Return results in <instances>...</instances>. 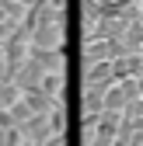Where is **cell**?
<instances>
[{"label":"cell","mask_w":143,"mask_h":146,"mask_svg":"<svg viewBox=\"0 0 143 146\" xmlns=\"http://www.w3.org/2000/svg\"><path fill=\"white\" fill-rule=\"evenodd\" d=\"M28 45H31V49H63V45H66V25H59V21L35 25Z\"/></svg>","instance_id":"6da1fadb"},{"label":"cell","mask_w":143,"mask_h":146,"mask_svg":"<svg viewBox=\"0 0 143 146\" xmlns=\"http://www.w3.org/2000/svg\"><path fill=\"white\" fill-rule=\"evenodd\" d=\"M42 77H45V73H42V66L35 63V59H25L21 66H17V70L11 73V80H7V84H14V87L25 94V90H39Z\"/></svg>","instance_id":"7a4b0ae2"},{"label":"cell","mask_w":143,"mask_h":146,"mask_svg":"<svg viewBox=\"0 0 143 146\" xmlns=\"http://www.w3.org/2000/svg\"><path fill=\"white\" fill-rule=\"evenodd\" d=\"M63 49H66V45H63ZM63 49H31V45H28V59L39 63V66H42V73H66Z\"/></svg>","instance_id":"3957f363"},{"label":"cell","mask_w":143,"mask_h":146,"mask_svg":"<svg viewBox=\"0 0 143 146\" xmlns=\"http://www.w3.org/2000/svg\"><path fill=\"white\" fill-rule=\"evenodd\" d=\"M17 132H21V139H28V143H45L52 132H49V115H31L25 125H17Z\"/></svg>","instance_id":"277c9868"},{"label":"cell","mask_w":143,"mask_h":146,"mask_svg":"<svg viewBox=\"0 0 143 146\" xmlns=\"http://www.w3.org/2000/svg\"><path fill=\"white\" fill-rule=\"evenodd\" d=\"M112 63H91L84 73V87H112Z\"/></svg>","instance_id":"5b68a950"},{"label":"cell","mask_w":143,"mask_h":146,"mask_svg":"<svg viewBox=\"0 0 143 146\" xmlns=\"http://www.w3.org/2000/svg\"><path fill=\"white\" fill-rule=\"evenodd\" d=\"M21 101L28 104V111H31V115H49L52 108H56V101H52V98H45L42 90H25V94H21ZM59 104H63V101H59Z\"/></svg>","instance_id":"8992f818"},{"label":"cell","mask_w":143,"mask_h":146,"mask_svg":"<svg viewBox=\"0 0 143 146\" xmlns=\"http://www.w3.org/2000/svg\"><path fill=\"white\" fill-rule=\"evenodd\" d=\"M63 87H66V73H45L42 77V84H39V90L45 98H52V101H63Z\"/></svg>","instance_id":"52a82bcc"},{"label":"cell","mask_w":143,"mask_h":146,"mask_svg":"<svg viewBox=\"0 0 143 146\" xmlns=\"http://www.w3.org/2000/svg\"><path fill=\"white\" fill-rule=\"evenodd\" d=\"M126 101H129L126 90H122L119 84H112L108 90H105V98H101V111H115V115H119L122 108H126Z\"/></svg>","instance_id":"ba28073f"},{"label":"cell","mask_w":143,"mask_h":146,"mask_svg":"<svg viewBox=\"0 0 143 146\" xmlns=\"http://www.w3.org/2000/svg\"><path fill=\"white\" fill-rule=\"evenodd\" d=\"M108 87H84V115H101V98Z\"/></svg>","instance_id":"9c48e42d"},{"label":"cell","mask_w":143,"mask_h":146,"mask_svg":"<svg viewBox=\"0 0 143 146\" xmlns=\"http://www.w3.org/2000/svg\"><path fill=\"white\" fill-rule=\"evenodd\" d=\"M63 129H66V108L56 104V108L49 111V132H52V136H63Z\"/></svg>","instance_id":"30bf717a"},{"label":"cell","mask_w":143,"mask_h":146,"mask_svg":"<svg viewBox=\"0 0 143 146\" xmlns=\"http://www.w3.org/2000/svg\"><path fill=\"white\" fill-rule=\"evenodd\" d=\"M7 115H11V125H14V129H17V125H25L28 118H31V111H28V104L21 101V98H17L11 108H7Z\"/></svg>","instance_id":"8fae6325"},{"label":"cell","mask_w":143,"mask_h":146,"mask_svg":"<svg viewBox=\"0 0 143 146\" xmlns=\"http://www.w3.org/2000/svg\"><path fill=\"white\" fill-rule=\"evenodd\" d=\"M17 98H21V90H17L14 84H7V80H0V111H7Z\"/></svg>","instance_id":"7c38bea8"},{"label":"cell","mask_w":143,"mask_h":146,"mask_svg":"<svg viewBox=\"0 0 143 146\" xmlns=\"http://www.w3.org/2000/svg\"><path fill=\"white\" fill-rule=\"evenodd\" d=\"M17 143H21V132H17L14 125L11 129H0V146H17Z\"/></svg>","instance_id":"4fadbf2b"},{"label":"cell","mask_w":143,"mask_h":146,"mask_svg":"<svg viewBox=\"0 0 143 146\" xmlns=\"http://www.w3.org/2000/svg\"><path fill=\"white\" fill-rule=\"evenodd\" d=\"M14 4H21V7H25V11H28V7H31V4H39V0H14Z\"/></svg>","instance_id":"5bb4252c"},{"label":"cell","mask_w":143,"mask_h":146,"mask_svg":"<svg viewBox=\"0 0 143 146\" xmlns=\"http://www.w3.org/2000/svg\"><path fill=\"white\" fill-rule=\"evenodd\" d=\"M129 4H140V0H129Z\"/></svg>","instance_id":"9a60e30c"}]
</instances>
